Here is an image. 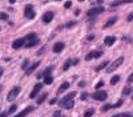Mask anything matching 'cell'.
<instances>
[{
  "label": "cell",
  "mask_w": 133,
  "mask_h": 117,
  "mask_svg": "<svg viewBox=\"0 0 133 117\" xmlns=\"http://www.w3.org/2000/svg\"><path fill=\"white\" fill-rule=\"evenodd\" d=\"M75 96H76V92H72V93H69V95L64 96L59 101V105L63 108H66V109H72L73 105H75V101H73V97Z\"/></svg>",
  "instance_id": "cell-1"
},
{
  "label": "cell",
  "mask_w": 133,
  "mask_h": 117,
  "mask_svg": "<svg viewBox=\"0 0 133 117\" xmlns=\"http://www.w3.org/2000/svg\"><path fill=\"white\" fill-rule=\"evenodd\" d=\"M123 63H124V57H119V58H116V60L113 61L112 64H109V65H108L107 72H108V73H111V72H113V71H116V69L119 68Z\"/></svg>",
  "instance_id": "cell-2"
},
{
  "label": "cell",
  "mask_w": 133,
  "mask_h": 117,
  "mask_svg": "<svg viewBox=\"0 0 133 117\" xmlns=\"http://www.w3.org/2000/svg\"><path fill=\"white\" fill-rule=\"evenodd\" d=\"M20 92H21L20 87H13L12 89H11V92L8 93V96H7V100H8V101H15V100H16V97L20 95Z\"/></svg>",
  "instance_id": "cell-3"
},
{
  "label": "cell",
  "mask_w": 133,
  "mask_h": 117,
  "mask_svg": "<svg viewBox=\"0 0 133 117\" xmlns=\"http://www.w3.org/2000/svg\"><path fill=\"white\" fill-rule=\"evenodd\" d=\"M92 97L95 100H97V101H105V100H107V97H108V95H107V92H104V91H96L92 95Z\"/></svg>",
  "instance_id": "cell-4"
},
{
  "label": "cell",
  "mask_w": 133,
  "mask_h": 117,
  "mask_svg": "<svg viewBox=\"0 0 133 117\" xmlns=\"http://www.w3.org/2000/svg\"><path fill=\"white\" fill-rule=\"evenodd\" d=\"M104 12V8L103 7H95V8H91L87 12V15L89 17H93V16H97V15H100V13H103Z\"/></svg>",
  "instance_id": "cell-5"
},
{
  "label": "cell",
  "mask_w": 133,
  "mask_h": 117,
  "mask_svg": "<svg viewBox=\"0 0 133 117\" xmlns=\"http://www.w3.org/2000/svg\"><path fill=\"white\" fill-rule=\"evenodd\" d=\"M103 56V51H92L85 56V60H91V58H99Z\"/></svg>",
  "instance_id": "cell-6"
},
{
  "label": "cell",
  "mask_w": 133,
  "mask_h": 117,
  "mask_svg": "<svg viewBox=\"0 0 133 117\" xmlns=\"http://www.w3.org/2000/svg\"><path fill=\"white\" fill-rule=\"evenodd\" d=\"M24 15H25V17H28V19H33L35 17V11H33V5L32 4H28L25 7Z\"/></svg>",
  "instance_id": "cell-7"
},
{
  "label": "cell",
  "mask_w": 133,
  "mask_h": 117,
  "mask_svg": "<svg viewBox=\"0 0 133 117\" xmlns=\"http://www.w3.org/2000/svg\"><path fill=\"white\" fill-rule=\"evenodd\" d=\"M24 44H25V37H20V39H17V40H15L12 43V48L13 49H20Z\"/></svg>",
  "instance_id": "cell-8"
},
{
  "label": "cell",
  "mask_w": 133,
  "mask_h": 117,
  "mask_svg": "<svg viewBox=\"0 0 133 117\" xmlns=\"http://www.w3.org/2000/svg\"><path fill=\"white\" fill-rule=\"evenodd\" d=\"M41 88H43V84H41V83H39V84H36V85H35V87H33V91L31 92V95H29V97H31V99H35V97L37 96V93L41 91Z\"/></svg>",
  "instance_id": "cell-9"
},
{
  "label": "cell",
  "mask_w": 133,
  "mask_h": 117,
  "mask_svg": "<svg viewBox=\"0 0 133 117\" xmlns=\"http://www.w3.org/2000/svg\"><path fill=\"white\" fill-rule=\"evenodd\" d=\"M53 16H55V15H53V12H51V11H49V12H45L44 15H43V21L48 24V23H51L53 20Z\"/></svg>",
  "instance_id": "cell-10"
},
{
  "label": "cell",
  "mask_w": 133,
  "mask_h": 117,
  "mask_svg": "<svg viewBox=\"0 0 133 117\" xmlns=\"http://www.w3.org/2000/svg\"><path fill=\"white\" fill-rule=\"evenodd\" d=\"M39 65H40V61H36V63H33L29 68H27V69H25V75H31V73H33V72L37 69Z\"/></svg>",
  "instance_id": "cell-11"
},
{
  "label": "cell",
  "mask_w": 133,
  "mask_h": 117,
  "mask_svg": "<svg viewBox=\"0 0 133 117\" xmlns=\"http://www.w3.org/2000/svg\"><path fill=\"white\" fill-rule=\"evenodd\" d=\"M39 44V39L36 37V39H32V40H25V48H32V47H35V45H37Z\"/></svg>",
  "instance_id": "cell-12"
},
{
  "label": "cell",
  "mask_w": 133,
  "mask_h": 117,
  "mask_svg": "<svg viewBox=\"0 0 133 117\" xmlns=\"http://www.w3.org/2000/svg\"><path fill=\"white\" fill-rule=\"evenodd\" d=\"M115 43H116V37H115V36H107V37L104 39V44L108 45V47L113 45Z\"/></svg>",
  "instance_id": "cell-13"
},
{
  "label": "cell",
  "mask_w": 133,
  "mask_h": 117,
  "mask_svg": "<svg viewBox=\"0 0 133 117\" xmlns=\"http://www.w3.org/2000/svg\"><path fill=\"white\" fill-rule=\"evenodd\" d=\"M64 43H56V44L53 45V52L55 53H60L63 49H64Z\"/></svg>",
  "instance_id": "cell-14"
},
{
  "label": "cell",
  "mask_w": 133,
  "mask_h": 117,
  "mask_svg": "<svg viewBox=\"0 0 133 117\" xmlns=\"http://www.w3.org/2000/svg\"><path fill=\"white\" fill-rule=\"evenodd\" d=\"M32 111H33V108H32V107H28V108H25L23 112H20V113H19V115H16L15 117H25V116L28 115L29 112H32Z\"/></svg>",
  "instance_id": "cell-15"
},
{
  "label": "cell",
  "mask_w": 133,
  "mask_h": 117,
  "mask_svg": "<svg viewBox=\"0 0 133 117\" xmlns=\"http://www.w3.org/2000/svg\"><path fill=\"white\" fill-rule=\"evenodd\" d=\"M116 21H117V17H116V16L111 17V19H109V20H108V21H107V23H105V24H104V28L107 29V28H109V27H112V25L115 24Z\"/></svg>",
  "instance_id": "cell-16"
},
{
  "label": "cell",
  "mask_w": 133,
  "mask_h": 117,
  "mask_svg": "<svg viewBox=\"0 0 133 117\" xmlns=\"http://www.w3.org/2000/svg\"><path fill=\"white\" fill-rule=\"evenodd\" d=\"M68 88H69V83H68V81H65V83H63V84L60 85V87H59L57 93H63V92H65Z\"/></svg>",
  "instance_id": "cell-17"
},
{
  "label": "cell",
  "mask_w": 133,
  "mask_h": 117,
  "mask_svg": "<svg viewBox=\"0 0 133 117\" xmlns=\"http://www.w3.org/2000/svg\"><path fill=\"white\" fill-rule=\"evenodd\" d=\"M71 65H73V61L71 58H68V60L64 63V65H63V71H68V69L71 68Z\"/></svg>",
  "instance_id": "cell-18"
},
{
  "label": "cell",
  "mask_w": 133,
  "mask_h": 117,
  "mask_svg": "<svg viewBox=\"0 0 133 117\" xmlns=\"http://www.w3.org/2000/svg\"><path fill=\"white\" fill-rule=\"evenodd\" d=\"M52 83H53V77L51 76V75H45V76H44V84L51 85Z\"/></svg>",
  "instance_id": "cell-19"
},
{
  "label": "cell",
  "mask_w": 133,
  "mask_h": 117,
  "mask_svg": "<svg viewBox=\"0 0 133 117\" xmlns=\"http://www.w3.org/2000/svg\"><path fill=\"white\" fill-rule=\"evenodd\" d=\"M124 3H133V0H120V1H116V3H113V7H116V5H119V4H124Z\"/></svg>",
  "instance_id": "cell-20"
},
{
  "label": "cell",
  "mask_w": 133,
  "mask_h": 117,
  "mask_svg": "<svg viewBox=\"0 0 133 117\" xmlns=\"http://www.w3.org/2000/svg\"><path fill=\"white\" fill-rule=\"evenodd\" d=\"M93 113H95V109L91 108V109H88V111L84 113V117H92V116H93Z\"/></svg>",
  "instance_id": "cell-21"
},
{
  "label": "cell",
  "mask_w": 133,
  "mask_h": 117,
  "mask_svg": "<svg viewBox=\"0 0 133 117\" xmlns=\"http://www.w3.org/2000/svg\"><path fill=\"white\" fill-rule=\"evenodd\" d=\"M47 96H48V95H47V93H43V95H41V96L37 99V104H39V105H40V104H43V101H44V100L47 99Z\"/></svg>",
  "instance_id": "cell-22"
},
{
  "label": "cell",
  "mask_w": 133,
  "mask_h": 117,
  "mask_svg": "<svg viewBox=\"0 0 133 117\" xmlns=\"http://www.w3.org/2000/svg\"><path fill=\"white\" fill-rule=\"evenodd\" d=\"M119 81H120V76H117V75H116V76H113V77H112L111 84H112V85H116L117 83H119Z\"/></svg>",
  "instance_id": "cell-23"
},
{
  "label": "cell",
  "mask_w": 133,
  "mask_h": 117,
  "mask_svg": "<svg viewBox=\"0 0 133 117\" xmlns=\"http://www.w3.org/2000/svg\"><path fill=\"white\" fill-rule=\"evenodd\" d=\"M16 109H17V105H16V104H12V105H11V108L8 109V115H12V113H15Z\"/></svg>",
  "instance_id": "cell-24"
},
{
  "label": "cell",
  "mask_w": 133,
  "mask_h": 117,
  "mask_svg": "<svg viewBox=\"0 0 133 117\" xmlns=\"http://www.w3.org/2000/svg\"><path fill=\"white\" fill-rule=\"evenodd\" d=\"M131 92H132V88H131V87H127V88H124L123 95H124V96H128V95H131Z\"/></svg>",
  "instance_id": "cell-25"
},
{
  "label": "cell",
  "mask_w": 133,
  "mask_h": 117,
  "mask_svg": "<svg viewBox=\"0 0 133 117\" xmlns=\"http://www.w3.org/2000/svg\"><path fill=\"white\" fill-rule=\"evenodd\" d=\"M107 65H108V61H104V63H101L99 67L96 68V71H101V69H104L105 67H107Z\"/></svg>",
  "instance_id": "cell-26"
},
{
  "label": "cell",
  "mask_w": 133,
  "mask_h": 117,
  "mask_svg": "<svg viewBox=\"0 0 133 117\" xmlns=\"http://www.w3.org/2000/svg\"><path fill=\"white\" fill-rule=\"evenodd\" d=\"M36 37H37L36 33H29V35L25 36V40H32V39H36Z\"/></svg>",
  "instance_id": "cell-27"
},
{
  "label": "cell",
  "mask_w": 133,
  "mask_h": 117,
  "mask_svg": "<svg viewBox=\"0 0 133 117\" xmlns=\"http://www.w3.org/2000/svg\"><path fill=\"white\" fill-rule=\"evenodd\" d=\"M108 109H113V105H112V104H107V105H104L101 111H103V112H107Z\"/></svg>",
  "instance_id": "cell-28"
},
{
  "label": "cell",
  "mask_w": 133,
  "mask_h": 117,
  "mask_svg": "<svg viewBox=\"0 0 133 117\" xmlns=\"http://www.w3.org/2000/svg\"><path fill=\"white\" fill-rule=\"evenodd\" d=\"M28 64H29V60H28V58H25V60L23 61V64H21V68H23V69H25L27 67H28Z\"/></svg>",
  "instance_id": "cell-29"
},
{
  "label": "cell",
  "mask_w": 133,
  "mask_h": 117,
  "mask_svg": "<svg viewBox=\"0 0 133 117\" xmlns=\"http://www.w3.org/2000/svg\"><path fill=\"white\" fill-rule=\"evenodd\" d=\"M0 20H8V15L7 13H0Z\"/></svg>",
  "instance_id": "cell-30"
},
{
  "label": "cell",
  "mask_w": 133,
  "mask_h": 117,
  "mask_svg": "<svg viewBox=\"0 0 133 117\" xmlns=\"http://www.w3.org/2000/svg\"><path fill=\"white\" fill-rule=\"evenodd\" d=\"M104 87V81H99V83L96 84V89H100V88H103Z\"/></svg>",
  "instance_id": "cell-31"
},
{
  "label": "cell",
  "mask_w": 133,
  "mask_h": 117,
  "mask_svg": "<svg viewBox=\"0 0 133 117\" xmlns=\"http://www.w3.org/2000/svg\"><path fill=\"white\" fill-rule=\"evenodd\" d=\"M75 24H76V21H69V23H66V24H65V27H66V28H71V27L75 25Z\"/></svg>",
  "instance_id": "cell-32"
},
{
  "label": "cell",
  "mask_w": 133,
  "mask_h": 117,
  "mask_svg": "<svg viewBox=\"0 0 133 117\" xmlns=\"http://www.w3.org/2000/svg\"><path fill=\"white\" fill-rule=\"evenodd\" d=\"M128 84H131V83H133V73H132V75H129V77H128Z\"/></svg>",
  "instance_id": "cell-33"
},
{
  "label": "cell",
  "mask_w": 133,
  "mask_h": 117,
  "mask_svg": "<svg viewBox=\"0 0 133 117\" xmlns=\"http://www.w3.org/2000/svg\"><path fill=\"white\" fill-rule=\"evenodd\" d=\"M71 7H72V3L71 1H66L65 4H64V8H71Z\"/></svg>",
  "instance_id": "cell-34"
},
{
  "label": "cell",
  "mask_w": 133,
  "mask_h": 117,
  "mask_svg": "<svg viewBox=\"0 0 133 117\" xmlns=\"http://www.w3.org/2000/svg\"><path fill=\"white\" fill-rule=\"evenodd\" d=\"M127 20H128V21H132V20H133V12H131V13H129V15H128Z\"/></svg>",
  "instance_id": "cell-35"
},
{
  "label": "cell",
  "mask_w": 133,
  "mask_h": 117,
  "mask_svg": "<svg viewBox=\"0 0 133 117\" xmlns=\"http://www.w3.org/2000/svg\"><path fill=\"white\" fill-rule=\"evenodd\" d=\"M121 104H123V100H119V103H116L115 105H113V108H119Z\"/></svg>",
  "instance_id": "cell-36"
},
{
  "label": "cell",
  "mask_w": 133,
  "mask_h": 117,
  "mask_svg": "<svg viewBox=\"0 0 133 117\" xmlns=\"http://www.w3.org/2000/svg\"><path fill=\"white\" fill-rule=\"evenodd\" d=\"M56 101H57V99H52V100L49 101V104H51V105H53V104H56Z\"/></svg>",
  "instance_id": "cell-37"
},
{
  "label": "cell",
  "mask_w": 133,
  "mask_h": 117,
  "mask_svg": "<svg viewBox=\"0 0 133 117\" xmlns=\"http://www.w3.org/2000/svg\"><path fill=\"white\" fill-rule=\"evenodd\" d=\"M87 93H83V95H81V99H83V100H85V99H87Z\"/></svg>",
  "instance_id": "cell-38"
},
{
  "label": "cell",
  "mask_w": 133,
  "mask_h": 117,
  "mask_svg": "<svg viewBox=\"0 0 133 117\" xmlns=\"http://www.w3.org/2000/svg\"><path fill=\"white\" fill-rule=\"evenodd\" d=\"M93 39H95V36H93V35H89V36H88V40H89V41L93 40Z\"/></svg>",
  "instance_id": "cell-39"
},
{
  "label": "cell",
  "mask_w": 133,
  "mask_h": 117,
  "mask_svg": "<svg viewBox=\"0 0 133 117\" xmlns=\"http://www.w3.org/2000/svg\"><path fill=\"white\" fill-rule=\"evenodd\" d=\"M53 116H55V117H60V116H61V113H60V112H56Z\"/></svg>",
  "instance_id": "cell-40"
},
{
  "label": "cell",
  "mask_w": 133,
  "mask_h": 117,
  "mask_svg": "<svg viewBox=\"0 0 133 117\" xmlns=\"http://www.w3.org/2000/svg\"><path fill=\"white\" fill-rule=\"evenodd\" d=\"M123 117H133V116L129 115V113H125V115H123Z\"/></svg>",
  "instance_id": "cell-41"
},
{
  "label": "cell",
  "mask_w": 133,
  "mask_h": 117,
  "mask_svg": "<svg viewBox=\"0 0 133 117\" xmlns=\"http://www.w3.org/2000/svg\"><path fill=\"white\" fill-rule=\"evenodd\" d=\"M84 85H85L84 81H81V83H79V87H84Z\"/></svg>",
  "instance_id": "cell-42"
},
{
  "label": "cell",
  "mask_w": 133,
  "mask_h": 117,
  "mask_svg": "<svg viewBox=\"0 0 133 117\" xmlns=\"http://www.w3.org/2000/svg\"><path fill=\"white\" fill-rule=\"evenodd\" d=\"M0 117H7V113H1V115H0Z\"/></svg>",
  "instance_id": "cell-43"
},
{
  "label": "cell",
  "mask_w": 133,
  "mask_h": 117,
  "mask_svg": "<svg viewBox=\"0 0 133 117\" xmlns=\"http://www.w3.org/2000/svg\"><path fill=\"white\" fill-rule=\"evenodd\" d=\"M0 76H3V68L0 67Z\"/></svg>",
  "instance_id": "cell-44"
},
{
  "label": "cell",
  "mask_w": 133,
  "mask_h": 117,
  "mask_svg": "<svg viewBox=\"0 0 133 117\" xmlns=\"http://www.w3.org/2000/svg\"><path fill=\"white\" fill-rule=\"evenodd\" d=\"M112 117H123V115H115V116H112Z\"/></svg>",
  "instance_id": "cell-45"
},
{
  "label": "cell",
  "mask_w": 133,
  "mask_h": 117,
  "mask_svg": "<svg viewBox=\"0 0 133 117\" xmlns=\"http://www.w3.org/2000/svg\"><path fill=\"white\" fill-rule=\"evenodd\" d=\"M15 1H16V0H9V3H11V4H13Z\"/></svg>",
  "instance_id": "cell-46"
},
{
  "label": "cell",
  "mask_w": 133,
  "mask_h": 117,
  "mask_svg": "<svg viewBox=\"0 0 133 117\" xmlns=\"http://www.w3.org/2000/svg\"><path fill=\"white\" fill-rule=\"evenodd\" d=\"M1 89H3V87H1V85H0V92H1Z\"/></svg>",
  "instance_id": "cell-47"
},
{
  "label": "cell",
  "mask_w": 133,
  "mask_h": 117,
  "mask_svg": "<svg viewBox=\"0 0 133 117\" xmlns=\"http://www.w3.org/2000/svg\"><path fill=\"white\" fill-rule=\"evenodd\" d=\"M79 1H84V0H79Z\"/></svg>",
  "instance_id": "cell-48"
},
{
  "label": "cell",
  "mask_w": 133,
  "mask_h": 117,
  "mask_svg": "<svg viewBox=\"0 0 133 117\" xmlns=\"http://www.w3.org/2000/svg\"><path fill=\"white\" fill-rule=\"evenodd\" d=\"M57 1H60V0H57Z\"/></svg>",
  "instance_id": "cell-49"
},
{
  "label": "cell",
  "mask_w": 133,
  "mask_h": 117,
  "mask_svg": "<svg viewBox=\"0 0 133 117\" xmlns=\"http://www.w3.org/2000/svg\"><path fill=\"white\" fill-rule=\"evenodd\" d=\"M43 1H45V0H43Z\"/></svg>",
  "instance_id": "cell-50"
},
{
  "label": "cell",
  "mask_w": 133,
  "mask_h": 117,
  "mask_svg": "<svg viewBox=\"0 0 133 117\" xmlns=\"http://www.w3.org/2000/svg\"><path fill=\"white\" fill-rule=\"evenodd\" d=\"M132 97H133V96H132Z\"/></svg>",
  "instance_id": "cell-51"
}]
</instances>
